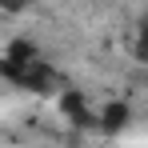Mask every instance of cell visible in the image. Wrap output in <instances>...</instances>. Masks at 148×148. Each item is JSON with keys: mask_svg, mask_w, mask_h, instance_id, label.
Listing matches in <instances>:
<instances>
[{"mask_svg": "<svg viewBox=\"0 0 148 148\" xmlns=\"http://www.w3.org/2000/svg\"><path fill=\"white\" fill-rule=\"evenodd\" d=\"M20 88H28V92H56L60 88V76L52 72V64H44V60H36V64H28L24 68V80H20Z\"/></svg>", "mask_w": 148, "mask_h": 148, "instance_id": "cell-1", "label": "cell"}, {"mask_svg": "<svg viewBox=\"0 0 148 148\" xmlns=\"http://www.w3.org/2000/svg\"><path fill=\"white\" fill-rule=\"evenodd\" d=\"M132 52H136V60L148 64V12L140 16V24H136V40H132Z\"/></svg>", "mask_w": 148, "mask_h": 148, "instance_id": "cell-5", "label": "cell"}, {"mask_svg": "<svg viewBox=\"0 0 148 148\" xmlns=\"http://www.w3.org/2000/svg\"><path fill=\"white\" fill-rule=\"evenodd\" d=\"M128 120H132V108L124 100H108V104H100V112H96V124L104 132H120V128H128Z\"/></svg>", "mask_w": 148, "mask_h": 148, "instance_id": "cell-3", "label": "cell"}, {"mask_svg": "<svg viewBox=\"0 0 148 148\" xmlns=\"http://www.w3.org/2000/svg\"><path fill=\"white\" fill-rule=\"evenodd\" d=\"M0 8H4V12H24L28 0H0Z\"/></svg>", "mask_w": 148, "mask_h": 148, "instance_id": "cell-6", "label": "cell"}, {"mask_svg": "<svg viewBox=\"0 0 148 148\" xmlns=\"http://www.w3.org/2000/svg\"><path fill=\"white\" fill-rule=\"evenodd\" d=\"M4 60H16V64H36V60H40V52H36V44H32L28 36H16V40L4 48Z\"/></svg>", "mask_w": 148, "mask_h": 148, "instance_id": "cell-4", "label": "cell"}, {"mask_svg": "<svg viewBox=\"0 0 148 148\" xmlns=\"http://www.w3.org/2000/svg\"><path fill=\"white\" fill-rule=\"evenodd\" d=\"M60 112H64L76 128H92V124H96V112L88 108V100L80 96V92H60Z\"/></svg>", "mask_w": 148, "mask_h": 148, "instance_id": "cell-2", "label": "cell"}]
</instances>
